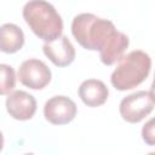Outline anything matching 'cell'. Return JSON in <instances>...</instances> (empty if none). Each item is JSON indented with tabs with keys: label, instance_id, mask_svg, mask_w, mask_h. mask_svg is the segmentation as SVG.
I'll return each mask as SVG.
<instances>
[{
	"label": "cell",
	"instance_id": "obj_1",
	"mask_svg": "<svg viewBox=\"0 0 155 155\" xmlns=\"http://www.w3.org/2000/svg\"><path fill=\"white\" fill-rule=\"evenodd\" d=\"M71 34L86 50L99 51L103 64L113 65L128 47V36L116 30L109 19L99 18L93 13H80L71 22Z\"/></svg>",
	"mask_w": 155,
	"mask_h": 155
},
{
	"label": "cell",
	"instance_id": "obj_2",
	"mask_svg": "<svg viewBox=\"0 0 155 155\" xmlns=\"http://www.w3.org/2000/svg\"><path fill=\"white\" fill-rule=\"evenodd\" d=\"M22 15L31 31L45 42L62 35V17L54 6L46 0H29L23 6Z\"/></svg>",
	"mask_w": 155,
	"mask_h": 155
},
{
	"label": "cell",
	"instance_id": "obj_3",
	"mask_svg": "<svg viewBox=\"0 0 155 155\" xmlns=\"http://www.w3.org/2000/svg\"><path fill=\"white\" fill-rule=\"evenodd\" d=\"M151 69L150 56L142 50H133L119 59L110 76L111 85L119 91H126L140 85Z\"/></svg>",
	"mask_w": 155,
	"mask_h": 155
},
{
	"label": "cell",
	"instance_id": "obj_4",
	"mask_svg": "<svg viewBox=\"0 0 155 155\" xmlns=\"http://www.w3.org/2000/svg\"><path fill=\"white\" fill-rule=\"evenodd\" d=\"M154 109V96L153 91H137L126 97L120 102V115L130 124H138L145 119Z\"/></svg>",
	"mask_w": 155,
	"mask_h": 155
},
{
	"label": "cell",
	"instance_id": "obj_5",
	"mask_svg": "<svg viewBox=\"0 0 155 155\" xmlns=\"http://www.w3.org/2000/svg\"><path fill=\"white\" fill-rule=\"evenodd\" d=\"M52 74L45 62L30 58L24 61L18 69L19 82L31 90H41L51 81Z\"/></svg>",
	"mask_w": 155,
	"mask_h": 155
},
{
	"label": "cell",
	"instance_id": "obj_6",
	"mask_svg": "<svg viewBox=\"0 0 155 155\" xmlns=\"http://www.w3.org/2000/svg\"><path fill=\"white\" fill-rule=\"evenodd\" d=\"M78 108L73 99L67 96H54L44 105L45 119L52 125H65L76 116Z\"/></svg>",
	"mask_w": 155,
	"mask_h": 155
},
{
	"label": "cell",
	"instance_id": "obj_7",
	"mask_svg": "<svg viewBox=\"0 0 155 155\" xmlns=\"http://www.w3.org/2000/svg\"><path fill=\"white\" fill-rule=\"evenodd\" d=\"M5 105L10 116L19 121L30 120L36 111V99L33 94L22 90L10 92Z\"/></svg>",
	"mask_w": 155,
	"mask_h": 155
},
{
	"label": "cell",
	"instance_id": "obj_8",
	"mask_svg": "<svg viewBox=\"0 0 155 155\" xmlns=\"http://www.w3.org/2000/svg\"><path fill=\"white\" fill-rule=\"evenodd\" d=\"M45 56L57 67H67L75 59V48L65 35H61L42 46Z\"/></svg>",
	"mask_w": 155,
	"mask_h": 155
},
{
	"label": "cell",
	"instance_id": "obj_9",
	"mask_svg": "<svg viewBox=\"0 0 155 155\" xmlns=\"http://www.w3.org/2000/svg\"><path fill=\"white\" fill-rule=\"evenodd\" d=\"M109 90L105 84L98 79H87L81 82L79 87V97L81 101L91 108L104 104L108 99Z\"/></svg>",
	"mask_w": 155,
	"mask_h": 155
},
{
	"label": "cell",
	"instance_id": "obj_10",
	"mask_svg": "<svg viewBox=\"0 0 155 155\" xmlns=\"http://www.w3.org/2000/svg\"><path fill=\"white\" fill-rule=\"evenodd\" d=\"M24 45L23 30L13 23H5L0 27V51L4 53H16Z\"/></svg>",
	"mask_w": 155,
	"mask_h": 155
},
{
	"label": "cell",
	"instance_id": "obj_11",
	"mask_svg": "<svg viewBox=\"0 0 155 155\" xmlns=\"http://www.w3.org/2000/svg\"><path fill=\"white\" fill-rule=\"evenodd\" d=\"M16 79L15 69L8 64L0 63V96L8 94L13 91Z\"/></svg>",
	"mask_w": 155,
	"mask_h": 155
},
{
	"label": "cell",
	"instance_id": "obj_12",
	"mask_svg": "<svg viewBox=\"0 0 155 155\" xmlns=\"http://www.w3.org/2000/svg\"><path fill=\"white\" fill-rule=\"evenodd\" d=\"M142 136L143 140L148 145L155 144V132H154V119H150L142 128Z\"/></svg>",
	"mask_w": 155,
	"mask_h": 155
},
{
	"label": "cell",
	"instance_id": "obj_13",
	"mask_svg": "<svg viewBox=\"0 0 155 155\" xmlns=\"http://www.w3.org/2000/svg\"><path fill=\"white\" fill-rule=\"evenodd\" d=\"M2 148H4V136H2V133L0 131V151L2 150Z\"/></svg>",
	"mask_w": 155,
	"mask_h": 155
}]
</instances>
